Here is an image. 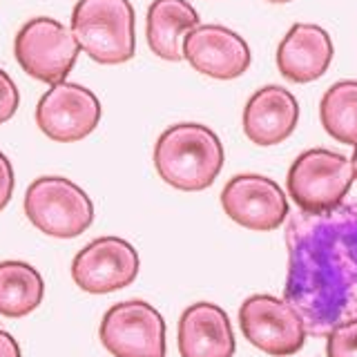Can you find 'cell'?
<instances>
[{"mask_svg": "<svg viewBox=\"0 0 357 357\" xmlns=\"http://www.w3.org/2000/svg\"><path fill=\"white\" fill-rule=\"evenodd\" d=\"M288 277L284 299L312 337L357 317V204L335 210H299L286 226Z\"/></svg>", "mask_w": 357, "mask_h": 357, "instance_id": "1", "label": "cell"}, {"mask_svg": "<svg viewBox=\"0 0 357 357\" xmlns=\"http://www.w3.org/2000/svg\"><path fill=\"white\" fill-rule=\"evenodd\" d=\"M226 152L219 137L201 123H176L154 145V167L167 185L201 192L219 176Z\"/></svg>", "mask_w": 357, "mask_h": 357, "instance_id": "2", "label": "cell"}, {"mask_svg": "<svg viewBox=\"0 0 357 357\" xmlns=\"http://www.w3.org/2000/svg\"><path fill=\"white\" fill-rule=\"evenodd\" d=\"M72 33L81 50L100 65L128 63L137 50L130 0H78Z\"/></svg>", "mask_w": 357, "mask_h": 357, "instance_id": "3", "label": "cell"}, {"mask_svg": "<svg viewBox=\"0 0 357 357\" xmlns=\"http://www.w3.org/2000/svg\"><path fill=\"white\" fill-rule=\"evenodd\" d=\"M355 181L353 161L326 148L301 152L288 170V192L299 210L319 212L335 210L344 204Z\"/></svg>", "mask_w": 357, "mask_h": 357, "instance_id": "4", "label": "cell"}, {"mask_svg": "<svg viewBox=\"0 0 357 357\" xmlns=\"http://www.w3.org/2000/svg\"><path fill=\"white\" fill-rule=\"evenodd\" d=\"M25 215L50 237L74 239L92 226L94 204L70 178L40 176L25 192Z\"/></svg>", "mask_w": 357, "mask_h": 357, "instance_id": "5", "label": "cell"}, {"mask_svg": "<svg viewBox=\"0 0 357 357\" xmlns=\"http://www.w3.org/2000/svg\"><path fill=\"white\" fill-rule=\"evenodd\" d=\"M78 45L72 29L50 16L31 18L20 27L14 40L18 65L31 78L43 83H63L78 59Z\"/></svg>", "mask_w": 357, "mask_h": 357, "instance_id": "6", "label": "cell"}, {"mask_svg": "<svg viewBox=\"0 0 357 357\" xmlns=\"http://www.w3.org/2000/svg\"><path fill=\"white\" fill-rule=\"evenodd\" d=\"M243 337L266 355L286 357L304 349L306 321L286 299L252 295L239 308Z\"/></svg>", "mask_w": 357, "mask_h": 357, "instance_id": "7", "label": "cell"}, {"mask_svg": "<svg viewBox=\"0 0 357 357\" xmlns=\"http://www.w3.org/2000/svg\"><path fill=\"white\" fill-rule=\"evenodd\" d=\"M98 337L114 357H165V321L141 299L112 306L100 321Z\"/></svg>", "mask_w": 357, "mask_h": 357, "instance_id": "8", "label": "cell"}, {"mask_svg": "<svg viewBox=\"0 0 357 357\" xmlns=\"http://www.w3.org/2000/svg\"><path fill=\"white\" fill-rule=\"evenodd\" d=\"M100 100L92 89L78 83H56L36 105V126L45 137L59 143H76L89 137L100 121Z\"/></svg>", "mask_w": 357, "mask_h": 357, "instance_id": "9", "label": "cell"}, {"mask_svg": "<svg viewBox=\"0 0 357 357\" xmlns=\"http://www.w3.org/2000/svg\"><path fill=\"white\" fill-rule=\"evenodd\" d=\"M139 252L130 241L100 237L74 257L72 279L85 293L105 295L130 286L139 275Z\"/></svg>", "mask_w": 357, "mask_h": 357, "instance_id": "10", "label": "cell"}, {"mask_svg": "<svg viewBox=\"0 0 357 357\" xmlns=\"http://www.w3.org/2000/svg\"><path fill=\"white\" fill-rule=\"evenodd\" d=\"M221 208L239 226L255 232L277 230L288 217V199L273 178L237 174L221 190Z\"/></svg>", "mask_w": 357, "mask_h": 357, "instance_id": "11", "label": "cell"}, {"mask_svg": "<svg viewBox=\"0 0 357 357\" xmlns=\"http://www.w3.org/2000/svg\"><path fill=\"white\" fill-rule=\"evenodd\" d=\"M183 59L199 74L232 81L248 72L252 56L237 31L223 25H199L183 38Z\"/></svg>", "mask_w": 357, "mask_h": 357, "instance_id": "12", "label": "cell"}, {"mask_svg": "<svg viewBox=\"0 0 357 357\" xmlns=\"http://www.w3.org/2000/svg\"><path fill=\"white\" fill-rule=\"evenodd\" d=\"M297 121V98L279 85L257 89L243 107V134L261 148L284 143L295 132Z\"/></svg>", "mask_w": 357, "mask_h": 357, "instance_id": "13", "label": "cell"}, {"mask_svg": "<svg viewBox=\"0 0 357 357\" xmlns=\"http://www.w3.org/2000/svg\"><path fill=\"white\" fill-rule=\"evenodd\" d=\"M333 54V40L326 29L310 22H297L279 43L277 67L290 83H312L326 74Z\"/></svg>", "mask_w": 357, "mask_h": 357, "instance_id": "14", "label": "cell"}, {"mask_svg": "<svg viewBox=\"0 0 357 357\" xmlns=\"http://www.w3.org/2000/svg\"><path fill=\"white\" fill-rule=\"evenodd\" d=\"M181 357H232L234 335L226 310L210 301H199L178 319Z\"/></svg>", "mask_w": 357, "mask_h": 357, "instance_id": "15", "label": "cell"}, {"mask_svg": "<svg viewBox=\"0 0 357 357\" xmlns=\"http://www.w3.org/2000/svg\"><path fill=\"white\" fill-rule=\"evenodd\" d=\"M199 27V14L188 0H154L145 20L150 50L163 61L183 59V38Z\"/></svg>", "mask_w": 357, "mask_h": 357, "instance_id": "16", "label": "cell"}, {"mask_svg": "<svg viewBox=\"0 0 357 357\" xmlns=\"http://www.w3.org/2000/svg\"><path fill=\"white\" fill-rule=\"evenodd\" d=\"M45 297L40 273L25 261L0 264V315L18 319L33 312Z\"/></svg>", "mask_w": 357, "mask_h": 357, "instance_id": "17", "label": "cell"}, {"mask_svg": "<svg viewBox=\"0 0 357 357\" xmlns=\"http://www.w3.org/2000/svg\"><path fill=\"white\" fill-rule=\"evenodd\" d=\"M321 126L335 141L357 148V81H340L319 103Z\"/></svg>", "mask_w": 357, "mask_h": 357, "instance_id": "18", "label": "cell"}, {"mask_svg": "<svg viewBox=\"0 0 357 357\" xmlns=\"http://www.w3.org/2000/svg\"><path fill=\"white\" fill-rule=\"evenodd\" d=\"M328 357H357V317L337 324L326 335Z\"/></svg>", "mask_w": 357, "mask_h": 357, "instance_id": "19", "label": "cell"}, {"mask_svg": "<svg viewBox=\"0 0 357 357\" xmlns=\"http://www.w3.org/2000/svg\"><path fill=\"white\" fill-rule=\"evenodd\" d=\"M18 103H20V94L16 83L11 81V76L5 70H0V126L16 114Z\"/></svg>", "mask_w": 357, "mask_h": 357, "instance_id": "20", "label": "cell"}, {"mask_svg": "<svg viewBox=\"0 0 357 357\" xmlns=\"http://www.w3.org/2000/svg\"><path fill=\"white\" fill-rule=\"evenodd\" d=\"M14 167H11V161L0 152V212L7 208V204L11 201V195H14Z\"/></svg>", "mask_w": 357, "mask_h": 357, "instance_id": "21", "label": "cell"}, {"mask_svg": "<svg viewBox=\"0 0 357 357\" xmlns=\"http://www.w3.org/2000/svg\"><path fill=\"white\" fill-rule=\"evenodd\" d=\"M0 357H20V346L7 331H0Z\"/></svg>", "mask_w": 357, "mask_h": 357, "instance_id": "22", "label": "cell"}, {"mask_svg": "<svg viewBox=\"0 0 357 357\" xmlns=\"http://www.w3.org/2000/svg\"><path fill=\"white\" fill-rule=\"evenodd\" d=\"M353 170H355V178H357V148H355V152H353Z\"/></svg>", "mask_w": 357, "mask_h": 357, "instance_id": "23", "label": "cell"}, {"mask_svg": "<svg viewBox=\"0 0 357 357\" xmlns=\"http://www.w3.org/2000/svg\"><path fill=\"white\" fill-rule=\"evenodd\" d=\"M268 3H275V5H284V3H290V0H268Z\"/></svg>", "mask_w": 357, "mask_h": 357, "instance_id": "24", "label": "cell"}]
</instances>
